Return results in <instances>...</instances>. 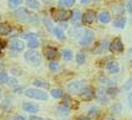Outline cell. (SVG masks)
I'll return each mask as SVG.
<instances>
[{"label":"cell","instance_id":"6da1fadb","mask_svg":"<svg viewBox=\"0 0 132 120\" xmlns=\"http://www.w3.org/2000/svg\"><path fill=\"white\" fill-rule=\"evenodd\" d=\"M71 14L73 13L69 10H56V8L51 10V15L57 22H65V20L71 18Z\"/></svg>","mask_w":132,"mask_h":120},{"label":"cell","instance_id":"7a4b0ae2","mask_svg":"<svg viewBox=\"0 0 132 120\" xmlns=\"http://www.w3.org/2000/svg\"><path fill=\"white\" fill-rule=\"evenodd\" d=\"M25 95L28 98L31 99H36V100H46L48 99V95L46 93H44L43 90L40 89H26L25 90Z\"/></svg>","mask_w":132,"mask_h":120},{"label":"cell","instance_id":"3957f363","mask_svg":"<svg viewBox=\"0 0 132 120\" xmlns=\"http://www.w3.org/2000/svg\"><path fill=\"white\" fill-rule=\"evenodd\" d=\"M24 58H25V61L29 62V63H30V64H32V65H38L40 63L39 55H38V53H37V51H35L34 49L30 50V51H28V53H25Z\"/></svg>","mask_w":132,"mask_h":120},{"label":"cell","instance_id":"277c9868","mask_svg":"<svg viewBox=\"0 0 132 120\" xmlns=\"http://www.w3.org/2000/svg\"><path fill=\"white\" fill-rule=\"evenodd\" d=\"M86 82L85 81H77V82H73L69 83L68 86V89L70 90L71 93H75V94H80L85 88H86Z\"/></svg>","mask_w":132,"mask_h":120},{"label":"cell","instance_id":"5b68a950","mask_svg":"<svg viewBox=\"0 0 132 120\" xmlns=\"http://www.w3.org/2000/svg\"><path fill=\"white\" fill-rule=\"evenodd\" d=\"M110 50L113 54H121L124 51V45L120 38H114L113 42L110 44Z\"/></svg>","mask_w":132,"mask_h":120},{"label":"cell","instance_id":"8992f818","mask_svg":"<svg viewBox=\"0 0 132 120\" xmlns=\"http://www.w3.org/2000/svg\"><path fill=\"white\" fill-rule=\"evenodd\" d=\"M93 39H94V33H93L92 31L86 30L82 32V37H81V39H80V44L83 46L89 45V44L93 42Z\"/></svg>","mask_w":132,"mask_h":120},{"label":"cell","instance_id":"52a82bcc","mask_svg":"<svg viewBox=\"0 0 132 120\" xmlns=\"http://www.w3.org/2000/svg\"><path fill=\"white\" fill-rule=\"evenodd\" d=\"M80 96L85 101H90V100H93L94 96H95V92H94V89L90 88V87H86V88L80 93Z\"/></svg>","mask_w":132,"mask_h":120},{"label":"cell","instance_id":"ba28073f","mask_svg":"<svg viewBox=\"0 0 132 120\" xmlns=\"http://www.w3.org/2000/svg\"><path fill=\"white\" fill-rule=\"evenodd\" d=\"M95 19V12L93 10H88L85 12V14L82 15V23L83 24H92Z\"/></svg>","mask_w":132,"mask_h":120},{"label":"cell","instance_id":"9c48e42d","mask_svg":"<svg viewBox=\"0 0 132 120\" xmlns=\"http://www.w3.org/2000/svg\"><path fill=\"white\" fill-rule=\"evenodd\" d=\"M29 14H30V12H29L26 8H23V7L17 10L14 12L15 17L18 19H20V20H23V22H29Z\"/></svg>","mask_w":132,"mask_h":120},{"label":"cell","instance_id":"30bf717a","mask_svg":"<svg viewBox=\"0 0 132 120\" xmlns=\"http://www.w3.org/2000/svg\"><path fill=\"white\" fill-rule=\"evenodd\" d=\"M43 54L48 59H54L57 56V50L55 48H51V46H46L43 49Z\"/></svg>","mask_w":132,"mask_h":120},{"label":"cell","instance_id":"8fae6325","mask_svg":"<svg viewBox=\"0 0 132 120\" xmlns=\"http://www.w3.org/2000/svg\"><path fill=\"white\" fill-rule=\"evenodd\" d=\"M24 43H23L22 40L19 39H15V40H12L11 43H10V48L13 50H15V51H22L23 49H24Z\"/></svg>","mask_w":132,"mask_h":120},{"label":"cell","instance_id":"7c38bea8","mask_svg":"<svg viewBox=\"0 0 132 120\" xmlns=\"http://www.w3.org/2000/svg\"><path fill=\"white\" fill-rule=\"evenodd\" d=\"M23 109H24L25 112H28V113H37L38 112V106L34 105V104H29V102H25L24 105H23Z\"/></svg>","mask_w":132,"mask_h":120},{"label":"cell","instance_id":"4fadbf2b","mask_svg":"<svg viewBox=\"0 0 132 120\" xmlns=\"http://www.w3.org/2000/svg\"><path fill=\"white\" fill-rule=\"evenodd\" d=\"M107 70L110 71L111 74H117L118 71H119V64H118V62H111V63H108Z\"/></svg>","mask_w":132,"mask_h":120},{"label":"cell","instance_id":"5bb4252c","mask_svg":"<svg viewBox=\"0 0 132 120\" xmlns=\"http://www.w3.org/2000/svg\"><path fill=\"white\" fill-rule=\"evenodd\" d=\"M95 96L98 98V100L101 102V104H106V102H107V100H108L107 96H106V93H105V90L101 89V88L98 90V93L95 94Z\"/></svg>","mask_w":132,"mask_h":120},{"label":"cell","instance_id":"9a60e30c","mask_svg":"<svg viewBox=\"0 0 132 120\" xmlns=\"http://www.w3.org/2000/svg\"><path fill=\"white\" fill-rule=\"evenodd\" d=\"M99 20H100L102 24H107L111 20V14L108 12H106V11H104V12H101L99 14Z\"/></svg>","mask_w":132,"mask_h":120},{"label":"cell","instance_id":"2e32d148","mask_svg":"<svg viewBox=\"0 0 132 120\" xmlns=\"http://www.w3.org/2000/svg\"><path fill=\"white\" fill-rule=\"evenodd\" d=\"M11 32V26L6 23H1L0 24V35H3V36H6Z\"/></svg>","mask_w":132,"mask_h":120},{"label":"cell","instance_id":"e0dca14e","mask_svg":"<svg viewBox=\"0 0 132 120\" xmlns=\"http://www.w3.org/2000/svg\"><path fill=\"white\" fill-rule=\"evenodd\" d=\"M71 19H73V23H74V24H76V26L79 28V26H80L79 22H80V20H82V15H81L80 11H75V12L71 14Z\"/></svg>","mask_w":132,"mask_h":120},{"label":"cell","instance_id":"ac0fdd59","mask_svg":"<svg viewBox=\"0 0 132 120\" xmlns=\"http://www.w3.org/2000/svg\"><path fill=\"white\" fill-rule=\"evenodd\" d=\"M126 24V18L125 17H119L118 19H116L113 23V25L116 28H119V29H123Z\"/></svg>","mask_w":132,"mask_h":120},{"label":"cell","instance_id":"d6986e66","mask_svg":"<svg viewBox=\"0 0 132 120\" xmlns=\"http://www.w3.org/2000/svg\"><path fill=\"white\" fill-rule=\"evenodd\" d=\"M52 31H54V35H55L60 40H63L65 38V35H64V32H63V30H62L61 28H59V26H56Z\"/></svg>","mask_w":132,"mask_h":120},{"label":"cell","instance_id":"ffe728a7","mask_svg":"<svg viewBox=\"0 0 132 120\" xmlns=\"http://www.w3.org/2000/svg\"><path fill=\"white\" fill-rule=\"evenodd\" d=\"M62 57H63V59H65V61H70V59L73 58V51L69 49H64L62 51Z\"/></svg>","mask_w":132,"mask_h":120},{"label":"cell","instance_id":"44dd1931","mask_svg":"<svg viewBox=\"0 0 132 120\" xmlns=\"http://www.w3.org/2000/svg\"><path fill=\"white\" fill-rule=\"evenodd\" d=\"M26 6L29 7V8H38V7L40 6V4L37 1V0H26Z\"/></svg>","mask_w":132,"mask_h":120},{"label":"cell","instance_id":"7402d4cb","mask_svg":"<svg viewBox=\"0 0 132 120\" xmlns=\"http://www.w3.org/2000/svg\"><path fill=\"white\" fill-rule=\"evenodd\" d=\"M51 95H52V98L60 99L63 96V90L60 89V88H54V89L51 90Z\"/></svg>","mask_w":132,"mask_h":120},{"label":"cell","instance_id":"603a6c76","mask_svg":"<svg viewBox=\"0 0 132 120\" xmlns=\"http://www.w3.org/2000/svg\"><path fill=\"white\" fill-rule=\"evenodd\" d=\"M75 0H60V6L62 7H71Z\"/></svg>","mask_w":132,"mask_h":120},{"label":"cell","instance_id":"cb8c5ba5","mask_svg":"<svg viewBox=\"0 0 132 120\" xmlns=\"http://www.w3.org/2000/svg\"><path fill=\"white\" fill-rule=\"evenodd\" d=\"M63 105L67 106V107H69V108H73V107H75V106H77V105L74 104V101L69 98V96H65L64 98V100H63Z\"/></svg>","mask_w":132,"mask_h":120},{"label":"cell","instance_id":"d4e9b609","mask_svg":"<svg viewBox=\"0 0 132 120\" xmlns=\"http://www.w3.org/2000/svg\"><path fill=\"white\" fill-rule=\"evenodd\" d=\"M100 115V111H99V108L96 107H92L90 109H89L88 112V117H93V118H95V117H99Z\"/></svg>","mask_w":132,"mask_h":120},{"label":"cell","instance_id":"484cf974","mask_svg":"<svg viewBox=\"0 0 132 120\" xmlns=\"http://www.w3.org/2000/svg\"><path fill=\"white\" fill-rule=\"evenodd\" d=\"M43 23H44V25H45V28L49 31L54 30V29H52V22H51V19H50L49 17H45V18L43 19Z\"/></svg>","mask_w":132,"mask_h":120},{"label":"cell","instance_id":"4316f807","mask_svg":"<svg viewBox=\"0 0 132 120\" xmlns=\"http://www.w3.org/2000/svg\"><path fill=\"white\" fill-rule=\"evenodd\" d=\"M85 61H86V55L83 53H79L76 55V62L79 63V64H83L85 63Z\"/></svg>","mask_w":132,"mask_h":120},{"label":"cell","instance_id":"83f0119b","mask_svg":"<svg viewBox=\"0 0 132 120\" xmlns=\"http://www.w3.org/2000/svg\"><path fill=\"white\" fill-rule=\"evenodd\" d=\"M28 46L30 49H37L38 46H39V42L37 39H32V40H29L28 43Z\"/></svg>","mask_w":132,"mask_h":120},{"label":"cell","instance_id":"f1b7e54d","mask_svg":"<svg viewBox=\"0 0 132 120\" xmlns=\"http://www.w3.org/2000/svg\"><path fill=\"white\" fill-rule=\"evenodd\" d=\"M49 68H50V70L51 71H57L60 67H59V63H57V62H50Z\"/></svg>","mask_w":132,"mask_h":120},{"label":"cell","instance_id":"f546056e","mask_svg":"<svg viewBox=\"0 0 132 120\" xmlns=\"http://www.w3.org/2000/svg\"><path fill=\"white\" fill-rule=\"evenodd\" d=\"M108 48H110V46H108V43L106 42V40H105L104 43H102L101 45H100V49L98 50V53H105V51H106V50H107Z\"/></svg>","mask_w":132,"mask_h":120},{"label":"cell","instance_id":"4dcf8cb0","mask_svg":"<svg viewBox=\"0 0 132 120\" xmlns=\"http://www.w3.org/2000/svg\"><path fill=\"white\" fill-rule=\"evenodd\" d=\"M6 83H7V86L9 87H14L15 84H17V80L13 79V77H9L7 81H6Z\"/></svg>","mask_w":132,"mask_h":120},{"label":"cell","instance_id":"1f68e13d","mask_svg":"<svg viewBox=\"0 0 132 120\" xmlns=\"http://www.w3.org/2000/svg\"><path fill=\"white\" fill-rule=\"evenodd\" d=\"M59 111L61 112L62 114H68L69 113V111H70V108L67 107V106H64V105H62V106H60L59 107Z\"/></svg>","mask_w":132,"mask_h":120},{"label":"cell","instance_id":"d6a6232c","mask_svg":"<svg viewBox=\"0 0 132 120\" xmlns=\"http://www.w3.org/2000/svg\"><path fill=\"white\" fill-rule=\"evenodd\" d=\"M23 37H24L25 39H28V40L37 39V36H36V33H32V32H30V33H26V35H24Z\"/></svg>","mask_w":132,"mask_h":120},{"label":"cell","instance_id":"836d02e7","mask_svg":"<svg viewBox=\"0 0 132 120\" xmlns=\"http://www.w3.org/2000/svg\"><path fill=\"white\" fill-rule=\"evenodd\" d=\"M101 83L102 84H105V86H113V81L112 80H108L107 77H102L101 79Z\"/></svg>","mask_w":132,"mask_h":120},{"label":"cell","instance_id":"e575fe53","mask_svg":"<svg viewBox=\"0 0 132 120\" xmlns=\"http://www.w3.org/2000/svg\"><path fill=\"white\" fill-rule=\"evenodd\" d=\"M7 79H9V77H7L6 73L1 71V73H0V84H1V83H5V82H6Z\"/></svg>","mask_w":132,"mask_h":120},{"label":"cell","instance_id":"d590c367","mask_svg":"<svg viewBox=\"0 0 132 120\" xmlns=\"http://www.w3.org/2000/svg\"><path fill=\"white\" fill-rule=\"evenodd\" d=\"M34 84L37 87H44V88H46L48 87V84H46L45 82H43V81H39V80H35L34 81Z\"/></svg>","mask_w":132,"mask_h":120},{"label":"cell","instance_id":"8d00e7d4","mask_svg":"<svg viewBox=\"0 0 132 120\" xmlns=\"http://www.w3.org/2000/svg\"><path fill=\"white\" fill-rule=\"evenodd\" d=\"M117 92H118V90L116 89V88H112V87L107 89V94H108V95H112V96L116 95V94H117Z\"/></svg>","mask_w":132,"mask_h":120},{"label":"cell","instance_id":"74e56055","mask_svg":"<svg viewBox=\"0 0 132 120\" xmlns=\"http://www.w3.org/2000/svg\"><path fill=\"white\" fill-rule=\"evenodd\" d=\"M10 3H11V6H19L23 3V0H10Z\"/></svg>","mask_w":132,"mask_h":120},{"label":"cell","instance_id":"f35d334b","mask_svg":"<svg viewBox=\"0 0 132 120\" xmlns=\"http://www.w3.org/2000/svg\"><path fill=\"white\" fill-rule=\"evenodd\" d=\"M127 10H129V12L132 14V0H129V3H127Z\"/></svg>","mask_w":132,"mask_h":120},{"label":"cell","instance_id":"ab89813d","mask_svg":"<svg viewBox=\"0 0 132 120\" xmlns=\"http://www.w3.org/2000/svg\"><path fill=\"white\" fill-rule=\"evenodd\" d=\"M80 1H81V4H83V5H88L92 0H80Z\"/></svg>","mask_w":132,"mask_h":120},{"label":"cell","instance_id":"60d3db41","mask_svg":"<svg viewBox=\"0 0 132 120\" xmlns=\"http://www.w3.org/2000/svg\"><path fill=\"white\" fill-rule=\"evenodd\" d=\"M13 120H25V119H24V117H22V115H15Z\"/></svg>","mask_w":132,"mask_h":120},{"label":"cell","instance_id":"b9f144b4","mask_svg":"<svg viewBox=\"0 0 132 120\" xmlns=\"http://www.w3.org/2000/svg\"><path fill=\"white\" fill-rule=\"evenodd\" d=\"M77 120H92V119H90L89 117H80Z\"/></svg>","mask_w":132,"mask_h":120},{"label":"cell","instance_id":"7bdbcfd3","mask_svg":"<svg viewBox=\"0 0 132 120\" xmlns=\"http://www.w3.org/2000/svg\"><path fill=\"white\" fill-rule=\"evenodd\" d=\"M129 100H130V106L132 107V90H131V93H130V95H129Z\"/></svg>","mask_w":132,"mask_h":120},{"label":"cell","instance_id":"ee69618b","mask_svg":"<svg viewBox=\"0 0 132 120\" xmlns=\"http://www.w3.org/2000/svg\"><path fill=\"white\" fill-rule=\"evenodd\" d=\"M129 53H130V55H132V48H131V49H130V51H129Z\"/></svg>","mask_w":132,"mask_h":120},{"label":"cell","instance_id":"f6af8a7d","mask_svg":"<svg viewBox=\"0 0 132 120\" xmlns=\"http://www.w3.org/2000/svg\"><path fill=\"white\" fill-rule=\"evenodd\" d=\"M106 120H116V119H113V118H108V119H106Z\"/></svg>","mask_w":132,"mask_h":120},{"label":"cell","instance_id":"bcb514c9","mask_svg":"<svg viewBox=\"0 0 132 120\" xmlns=\"http://www.w3.org/2000/svg\"><path fill=\"white\" fill-rule=\"evenodd\" d=\"M37 120H44V119H40V118H37ZM48 120H51V119H48Z\"/></svg>","mask_w":132,"mask_h":120},{"label":"cell","instance_id":"7dc6e473","mask_svg":"<svg viewBox=\"0 0 132 120\" xmlns=\"http://www.w3.org/2000/svg\"><path fill=\"white\" fill-rule=\"evenodd\" d=\"M0 95H1V90H0Z\"/></svg>","mask_w":132,"mask_h":120},{"label":"cell","instance_id":"c3c4849f","mask_svg":"<svg viewBox=\"0 0 132 120\" xmlns=\"http://www.w3.org/2000/svg\"><path fill=\"white\" fill-rule=\"evenodd\" d=\"M0 44H1V42H0Z\"/></svg>","mask_w":132,"mask_h":120}]
</instances>
